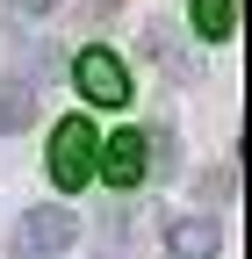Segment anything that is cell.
Here are the masks:
<instances>
[{"label":"cell","mask_w":252,"mask_h":259,"mask_svg":"<svg viewBox=\"0 0 252 259\" xmlns=\"http://www.w3.org/2000/svg\"><path fill=\"white\" fill-rule=\"evenodd\" d=\"M94 144H101V137H94V122H87V115H65V122L51 130V180H58V187H87Z\"/></svg>","instance_id":"obj_1"},{"label":"cell","mask_w":252,"mask_h":259,"mask_svg":"<svg viewBox=\"0 0 252 259\" xmlns=\"http://www.w3.org/2000/svg\"><path fill=\"white\" fill-rule=\"evenodd\" d=\"M72 238H79V216L72 209H29L22 231H15V259H51V252H65Z\"/></svg>","instance_id":"obj_2"},{"label":"cell","mask_w":252,"mask_h":259,"mask_svg":"<svg viewBox=\"0 0 252 259\" xmlns=\"http://www.w3.org/2000/svg\"><path fill=\"white\" fill-rule=\"evenodd\" d=\"M72 79H79V94H87L94 108H122V101H130V72H122L115 51H79Z\"/></svg>","instance_id":"obj_3"},{"label":"cell","mask_w":252,"mask_h":259,"mask_svg":"<svg viewBox=\"0 0 252 259\" xmlns=\"http://www.w3.org/2000/svg\"><path fill=\"white\" fill-rule=\"evenodd\" d=\"M101 158H94V173H101L108 187H137L144 173H151V144L137 137V130H122V137H108V144H94Z\"/></svg>","instance_id":"obj_4"},{"label":"cell","mask_w":252,"mask_h":259,"mask_svg":"<svg viewBox=\"0 0 252 259\" xmlns=\"http://www.w3.org/2000/svg\"><path fill=\"white\" fill-rule=\"evenodd\" d=\"M216 238H224V231H216L209 216H173V223H166L173 259H209V252H216Z\"/></svg>","instance_id":"obj_5"},{"label":"cell","mask_w":252,"mask_h":259,"mask_svg":"<svg viewBox=\"0 0 252 259\" xmlns=\"http://www.w3.org/2000/svg\"><path fill=\"white\" fill-rule=\"evenodd\" d=\"M231 22H238V0H195V29H202L209 44H224Z\"/></svg>","instance_id":"obj_6"},{"label":"cell","mask_w":252,"mask_h":259,"mask_svg":"<svg viewBox=\"0 0 252 259\" xmlns=\"http://www.w3.org/2000/svg\"><path fill=\"white\" fill-rule=\"evenodd\" d=\"M29 115H36V94H29L22 79H0V130H22Z\"/></svg>","instance_id":"obj_7"},{"label":"cell","mask_w":252,"mask_h":259,"mask_svg":"<svg viewBox=\"0 0 252 259\" xmlns=\"http://www.w3.org/2000/svg\"><path fill=\"white\" fill-rule=\"evenodd\" d=\"M8 8H15V15H44L51 0H8Z\"/></svg>","instance_id":"obj_8"}]
</instances>
